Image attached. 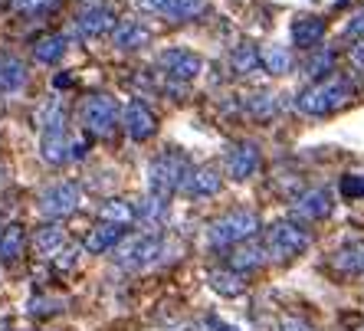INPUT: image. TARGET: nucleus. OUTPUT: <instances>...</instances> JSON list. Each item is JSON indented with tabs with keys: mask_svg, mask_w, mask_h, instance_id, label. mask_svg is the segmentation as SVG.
<instances>
[{
	"mask_svg": "<svg viewBox=\"0 0 364 331\" xmlns=\"http://www.w3.org/2000/svg\"><path fill=\"white\" fill-rule=\"evenodd\" d=\"M355 95V82L348 76H338L331 72L325 79H315L309 89L296 95V109L309 119H325V115H335L338 109H345Z\"/></svg>",
	"mask_w": 364,
	"mask_h": 331,
	"instance_id": "f257e3e1",
	"label": "nucleus"
},
{
	"mask_svg": "<svg viewBox=\"0 0 364 331\" xmlns=\"http://www.w3.org/2000/svg\"><path fill=\"white\" fill-rule=\"evenodd\" d=\"M191 174V161L181 151H164L148 164V190L158 197H174L178 190H184V180Z\"/></svg>",
	"mask_w": 364,
	"mask_h": 331,
	"instance_id": "f03ea898",
	"label": "nucleus"
},
{
	"mask_svg": "<svg viewBox=\"0 0 364 331\" xmlns=\"http://www.w3.org/2000/svg\"><path fill=\"white\" fill-rule=\"evenodd\" d=\"M259 229V213L253 210H230L223 217L210 223L207 229V243L213 249H230L237 246V243H246V239H253V233Z\"/></svg>",
	"mask_w": 364,
	"mask_h": 331,
	"instance_id": "7ed1b4c3",
	"label": "nucleus"
},
{
	"mask_svg": "<svg viewBox=\"0 0 364 331\" xmlns=\"http://www.w3.org/2000/svg\"><path fill=\"white\" fill-rule=\"evenodd\" d=\"M312 243L309 229L299 227L296 220H276L266 229V256L276 259V263H286V259H296L299 253H305V246Z\"/></svg>",
	"mask_w": 364,
	"mask_h": 331,
	"instance_id": "20e7f679",
	"label": "nucleus"
},
{
	"mask_svg": "<svg viewBox=\"0 0 364 331\" xmlns=\"http://www.w3.org/2000/svg\"><path fill=\"white\" fill-rule=\"evenodd\" d=\"M161 253H164V239L158 233H135V237H125L115 246V263L128 272H138L158 263Z\"/></svg>",
	"mask_w": 364,
	"mask_h": 331,
	"instance_id": "39448f33",
	"label": "nucleus"
},
{
	"mask_svg": "<svg viewBox=\"0 0 364 331\" xmlns=\"http://www.w3.org/2000/svg\"><path fill=\"white\" fill-rule=\"evenodd\" d=\"M79 115H82V128L89 131V135H95V138H109L112 131L119 128V121H122L119 102H115L109 92H92L82 102Z\"/></svg>",
	"mask_w": 364,
	"mask_h": 331,
	"instance_id": "423d86ee",
	"label": "nucleus"
},
{
	"mask_svg": "<svg viewBox=\"0 0 364 331\" xmlns=\"http://www.w3.org/2000/svg\"><path fill=\"white\" fill-rule=\"evenodd\" d=\"M79 204H82V190H79V184H73V180H56V184H50L40 194V204L36 207H40L43 217L63 220V217H69V213H76Z\"/></svg>",
	"mask_w": 364,
	"mask_h": 331,
	"instance_id": "0eeeda50",
	"label": "nucleus"
},
{
	"mask_svg": "<svg viewBox=\"0 0 364 331\" xmlns=\"http://www.w3.org/2000/svg\"><path fill=\"white\" fill-rule=\"evenodd\" d=\"M85 148L79 141L69 138L66 125H53V128H40V154L46 164H66L69 158H82Z\"/></svg>",
	"mask_w": 364,
	"mask_h": 331,
	"instance_id": "6e6552de",
	"label": "nucleus"
},
{
	"mask_svg": "<svg viewBox=\"0 0 364 331\" xmlns=\"http://www.w3.org/2000/svg\"><path fill=\"white\" fill-rule=\"evenodd\" d=\"M115 23H119V13H115L112 4H92V7H85L76 13L73 30L82 40H99V36H109L115 30Z\"/></svg>",
	"mask_w": 364,
	"mask_h": 331,
	"instance_id": "1a4fd4ad",
	"label": "nucleus"
},
{
	"mask_svg": "<svg viewBox=\"0 0 364 331\" xmlns=\"http://www.w3.org/2000/svg\"><path fill=\"white\" fill-rule=\"evenodd\" d=\"M331 207H335V194L328 187H312V190H302L292 200V217L302 223H318L331 213Z\"/></svg>",
	"mask_w": 364,
	"mask_h": 331,
	"instance_id": "9d476101",
	"label": "nucleus"
},
{
	"mask_svg": "<svg viewBox=\"0 0 364 331\" xmlns=\"http://www.w3.org/2000/svg\"><path fill=\"white\" fill-rule=\"evenodd\" d=\"M158 66H161V72L168 79H174V82H191V79L200 76L203 60L191 50H164L161 56H158Z\"/></svg>",
	"mask_w": 364,
	"mask_h": 331,
	"instance_id": "9b49d317",
	"label": "nucleus"
},
{
	"mask_svg": "<svg viewBox=\"0 0 364 331\" xmlns=\"http://www.w3.org/2000/svg\"><path fill=\"white\" fill-rule=\"evenodd\" d=\"M259 164H263V154L253 141H240L227 151V174L237 180H250L259 170Z\"/></svg>",
	"mask_w": 364,
	"mask_h": 331,
	"instance_id": "f8f14e48",
	"label": "nucleus"
},
{
	"mask_svg": "<svg viewBox=\"0 0 364 331\" xmlns=\"http://www.w3.org/2000/svg\"><path fill=\"white\" fill-rule=\"evenodd\" d=\"M122 121H125L128 138H135V141H148V138L158 131V119H154V112L148 109L141 99L128 102V109H125V115H122Z\"/></svg>",
	"mask_w": 364,
	"mask_h": 331,
	"instance_id": "ddd939ff",
	"label": "nucleus"
},
{
	"mask_svg": "<svg viewBox=\"0 0 364 331\" xmlns=\"http://www.w3.org/2000/svg\"><path fill=\"white\" fill-rule=\"evenodd\" d=\"M112 43H115V50H122V53L141 50V46H148V43H151V30H148L141 20L125 17V20H119V23H115V30H112Z\"/></svg>",
	"mask_w": 364,
	"mask_h": 331,
	"instance_id": "4468645a",
	"label": "nucleus"
},
{
	"mask_svg": "<svg viewBox=\"0 0 364 331\" xmlns=\"http://www.w3.org/2000/svg\"><path fill=\"white\" fill-rule=\"evenodd\" d=\"M230 249H233V253L227 256V266L233 272H240V276H243V272H256L259 266H266V259H269V256H266V246L250 243V239H246V243H237V246H230Z\"/></svg>",
	"mask_w": 364,
	"mask_h": 331,
	"instance_id": "2eb2a0df",
	"label": "nucleus"
},
{
	"mask_svg": "<svg viewBox=\"0 0 364 331\" xmlns=\"http://www.w3.org/2000/svg\"><path fill=\"white\" fill-rule=\"evenodd\" d=\"M220 187H223V178L213 168H191V174L184 180V194L194 197V200H203V197L220 194Z\"/></svg>",
	"mask_w": 364,
	"mask_h": 331,
	"instance_id": "dca6fc26",
	"label": "nucleus"
},
{
	"mask_svg": "<svg viewBox=\"0 0 364 331\" xmlns=\"http://www.w3.org/2000/svg\"><path fill=\"white\" fill-rule=\"evenodd\" d=\"M227 66H230L233 76L246 79V76H253V72H259V66H263V53H259V46H253V43H240V46L230 50Z\"/></svg>",
	"mask_w": 364,
	"mask_h": 331,
	"instance_id": "f3484780",
	"label": "nucleus"
},
{
	"mask_svg": "<svg viewBox=\"0 0 364 331\" xmlns=\"http://www.w3.org/2000/svg\"><path fill=\"white\" fill-rule=\"evenodd\" d=\"M125 239V227H119V223H105L102 220L99 227L85 237V249L89 253H109V249H115Z\"/></svg>",
	"mask_w": 364,
	"mask_h": 331,
	"instance_id": "a211bd4d",
	"label": "nucleus"
},
{
	"mask_svg": "<svg viewBox=\"0 0 364 331\" xmlns=\"http://www.w3.org/2000/svg\"><path fill=\"white\" fill-rule=\"evenodd\" d=\"M325 20L322 17H296V23H292V43L296 46H302V50H309V46H318V43L325 40Z\"/></svg>",
	"mask_w": 364,
	"mask_h": 331,
	"instance_id": "6ab92c4d",
	"label": "nucleus"
},
{
	"mask_svg": "<svg viewBox=\"0 0 364 331\" xmlns=\"http://www.w3.org/2000/svg\"><path fill=\"white\" fill-rule=\"evenodd\" d=\"M66 246H69V239H66V233H63V227H50V223H46V227L36 229L33 249L43 256V259H56Z\"/></svg>",
	"mask_w": 364,
	"mask_h": 331,
	"instance_id": "aec40b11",
	"label": "nucleus"
},
{
	"mask_svg": "<svg viewBox=\"0 0 364 331\" xmlns=\"http://www.w3.org/2000/svg\"><path fill=\"white\" fill-rule=\"evenodd\" d=\"M168 197H158V194H148L141 200V204L135 207V213H138V223L141 227H148V229H158L164 220H168Z\"/></svg>",
	"mask_w": 364,
	"mask_h": 331,
	"instance_id": "412c9836",
	"label": "nucleus"
},
{
	"mask_svg": "<svg viewBox=\"0 0 364 331\" xmlns=\"http://www.w3.org/2000/svg\"><path fill=\"white\" fill-rule=\"evenodd\" d=\"M26 85V66L10 56V53H0V92H20Z\"/></svg>",
	"mask_w": 364,
	"mask_h": 331,
	"instance_id": "4be33fe9",
	"label": "nucleus"
},
{
	"mask_svg": "<svg viewBox=\"0 0 364 331\" xmlns=\"http://www.w3.org/2000/svg\"><path fill=\"white\" fill-rule=\"evenodd\" d=\"M26 249V233L20 223H7V227L0 229V259L4 263H14V259H20Z\"/></svg>",
	"mask_w": 364,
	"mask_h": 331,
	"instance_id": "5701e85b",
	"label": "nucleus"
},
{
	"mask_svg": "<svg viewBox=\"0 0 364 331\" xmlns=\"http://www.w3.org/2000/svg\"><path fill=\"white\" fill-rule=\"evenodd\" d=\"M207 286H210L213 292L227 295V298L243 295V289H246V282L240 279V272H233L230 266H227V269H210V272H207Z\"/></svg>",
	"mask_w": 364,
	"mask_h": 331,
	"instance_id": "b1692460",
	"label": "nucleus"
},
{
	"mask_svg": "<svg viewBox=\"0 0 364 331\" xmlns=\"http://www.w3.org/2000/svg\"><path fill=\"white\" fill-rule=\"evenodd\" d=\"M331 266L348 276H364V243H348L331 256Z\"/></svg>",
	"mask_w": 364,
	"mask_h": 331,
	"instance_id": "393cba45",
	"label": "nucleus"
},
{
	"mask_svg": "<svg viewBox=\"0 0 364 331\" xmlns=\"http://www.w3.org/2000/svg\"><path fill=\"white\" fill-rule=\"evenodd\" d=\"M69 50V40L63 33H53V36H43L40 43L33 46V56L36 63H46V66H53V63H60L63 56H66Z\"/></svg>",
	"mask_w": 364,
	"mask_h": 331,
	"instance_id": "a878e982",
	"label": "nucleus"
},
{
	"mask_svg": "<svg viewBox=\"0 0 364 331\" xmlns=\"http://www.w3.org/2000/svg\"><path fill=\"white\" fill-rule=\"evenodd\" d=\"M99 220L119 223V227H128V223L138 220V213H135V207L128 204V200H122V197H112V200H105V204L99 207Z\"/></svg>",
	"mask_w": 364,
	"mask_h": 331,
	"instance_id": "bb28decb",
	"label": "nucleus"
},
{
	"mask_svg": "<svg viewBox=\"0 0 364 331\" xmlns=\"http://www.w3.org/2000/svg\"><path fill=\"white\" fill-rule=\"evenodd\" d=\"M263 66L269 69L272 76H286L289 69H292V53L282 46V43H272L263 50Z\"/></svg>",
	"mask_w": 364,
	"mask_h": 331,
	"instance_id": "cd10ccee",
	"label": "nucleus"
},
{
	"mask_svg": "<svg viewBox=\"0 0 364 331\" xmlns=\"http://www.w3.org/2000/svg\"><path fill=\"white\" fill-rule=\"evenodd\" d=\"M331 69H335V50H315L305 60V76L309 79H325L331 76Z\"/></svg>",
	"mask_w": 364,
	"mask_h": 331,
	"instance_id": "c85d7f7f",
	"label": "nucleus"
},
{
	"mask_svg": "<svg viewBox=\"0 0 364 331\" xmlns=\"http://www.w3.org/2000/svg\"><path fill=\"white\" fill-rule=\"evenodd\" d=\"M7 4L14 13H20V17H43V13L56 10L60 0H7Z\"/></svg>",
	"mask_w": 364,
	"mask_h": 331,
	"instance_id": "c756f323",
	"label": "nucleus"
},
{
	"mask_svg": "<svg viewBox=\"0 0 364 331\" xmlns=\"http://www.w3.org/2000/svg\"><path fill=\"white\" fill-rule=\"evenodd\" d=\"M207 10V0H174L171 4V20H197Z\"/></svg>",
	"mask_w": 364,
	"mask_h": 331,
	"instance_id": "7c9ffc66",
	"label": "nucleus"
},
{
	"mask_svg": "<svg viewBox=\"0 0 364 331\" xmlns=\"http://www.w3.org/2000/svg\"><path fill=\"white\" fill-rule=\"evenodd\" d=\"M250 115H253V119H272V115H276V95L256 92L253 99H250Z\"/></svg>",
	"mask_w": 364,
	"mask_h": 331,
	"instance_id": "2f4dec72",
	"label": "nucleus"
},
{
	"mask_svg": "<svg viewBox=\"0 0 364 331\" xmlns=\"http://www.w3.org/2000/svg\"><path fill=\"white\" fill-rule=\"evenodd\" d=\"M338 190H341V197H348V200H361L364 197V174H345Z\"/></svg>",
	"mask_w": 364,
	"mask_h": 331,
	"instance_id": "473e14b6",
	"label": "nucleus"
},
{
	"mask_svg": "<svg viewBox=\"0 0 364 331\" xmlns=\"http://www.w3.org/2000/svg\"><path fill=\"white\" fill-rule=\"evenodd\" d=\"M60 312V302H53V298H33L30 302V315L43 318V315H56Z\"/></svg>",
	"mask_w": 364,
	"mask_h": 331,
	"instance_id": "72a5a7b5",
	"label": "nucleus"
},
{
	"mask_svg": "<svg viewBox=\"0 0 364 331\" xmlns=\"http://www.w3.org/2000/svg\"><path fill=\"white\" fill-rule=\"evenodd\" d=\"M138 4H141V10H148V13H164V17H168L174 0H138Z\"/></svg>",
	"mask_w": 364,
	"mask_h": 331,
	"instance_id": "f704fd0d",
	"label": "nucleus"
},
{
	"mask_svg": "<svg viewBox=\"0 0 364 331\" xmlns=\"http://www.w3.org/2000/svg\"><path fill=\"white\" fill-rule=\"evenodd\" d=\"M348 40H364V13L351 17V23H348Z\"/></svg>",
	"mask_w": 364,
	"mask_h": 331,
	"instance_id": "c9c22d12",
	"label": "nucleus"
},
{
	"mask_svg": "<svg viewBox=\"0 0 364 331\" xmlns=\"http://www.w3.org/2000/svg\"><path fill=\"white\" fill-rule=\"evenodd\" d=\"M279 331H315L309 322H302V318H282Z\"/></svg>",
	"mask_w": 364,
	"mask_h": 331,
	"instance_id": "e433bc0d",
	"label": "nucleus"
},
{
	"mask_svg": "<svg viewBox=\"0 0 364 331\" xmlns=\"http://www.w3.org/2000/svg\"><path fill=\"white\" fill-rule=\"evenodd\" d=\"M348 56H351V63H355L358 69H364V40H355V46H351Z\"/></svg>",
	"mask_w": 364,
	"mask_h": 331,
	"instance_id": "4c0bfd02",
	"label": "nucleus"
},
{
	"mask_svg": "<svg viewBox=\"0 0 364 331\" xmlns=\"http://www.w3.org/2000/svg\"><path fill=\"white\" fill-rule=\"evenodd\" d=\"M210 331H240V328H233V325L220 322V318H210Z\"/></svg>",
	"mask_w": 364,
	"mask_h": 331,
	"instance_id": "58836bf2",
	"label": "nucleus"
},
{
	"mask_svg": "<svg viewBox=\"0 0 364 331\" xmlns=\"http://www.w3.org/2000/svg\"><path fill=\"white\" fill-rule=\"evenodd\" d=\"M69 82H73V79H69V76H56V89H66Z\"/></svg>",
	"mask_w": 364,
	"mask_h": 331,
	"instance_id": "ea45409f",
	"label": "nucleus"
},
{
	"mask_svg": "<svg viewBox=\"0 0 364 331\" xmlns=\"http://www.w3.org/2000/svg\"><path fill=\"white\" fill-rule=\"evenodd\" d=\"M361 331H364V328H361Z\"/></svg>",
	"mask_w": 364,
	"mask_h": 331,
	"instance_id": "a19ab883",
	"label": "nucleus"
}]
</instances>
